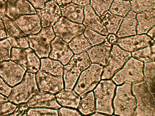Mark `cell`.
<instances>
[{
	"label": "cell",
	"mask_w": 155,
	"mask_h": 116,
	"mask_svg": "<svg viewBox=\"0 0 155 116\" xmlns=\"http://www.w3.org/2000/svg\"><path fill=\"white\" fill-rule=\"evenodd\" d=\"M38 91L35 74L27 72L21 82L12 88L8 100L16 104L25 103Z\"/></svg>",
	"instance_id": "6da1fadb"
},
{
	"label": "cell",
	"mask_w": 155,
	"mask_h": 116,
	"mask_svg": "<svg viewBox=\"0 0 155 116\" xmlns=\"http://www.w3.org/2000/svg\"><path fill=\"white\" fill-rule=\"evenodd\" d=\"M69 62L64 67V78L65 88L72 89L80 73L91 65V62L86 52L73 56Z\"/></svg>",
	"instance_id": "7a4b0ae2"
},
{
	"label": "cell",
	"mask_w": 155,
	"mask_h": 116,
	"mask_svg": "<svg viewBox=\"0 0 155 116\" xmlns=\"http://www.w3.org/2000/svg\"><path fill=\"white\" fill-rule=\"evenodd\" d=\"M136 100L131 93V85L125 83L117 87L114 100L115 114L121 116L134 115Z\"/></svg>",
	"instance_id": "3957f363"
},
{
	"label": "cell",
	"mask_w": 155,
	"mask_h": 116,
	"mask_svg": "<svg viewBox=\"0 0 155 116\" xmlns=\"http://www.w3.org/2000/svg\"><path fill=\"white\" fill-rule=\"evenodd\" d=\"M132 91L137 102L133 115L155 116L154 100L144 82H141L133 85Z\"/></svg>",
	"instance_id": "277c9868"
},
{
	"label": "cell",
	"mask_w": 155,
	"mask_h": 116,
	"mask_svg": "<svg viewBox=\"0 0 155 116\" xmlns=\"http://www.w3.org/2000/svg\"><path fill=\"white\" fill-rule=\"evenodd\" d=\"M116 85L112 80H102L94 90L96 112L112 114V100Z\"/></svg>",
	"instance_id": "5b68a950"
},
{
	"label": "cell",
	"mask_w": 155,
	"mask_h": 116,
	"mask_svg": "<svg viewBox=\"0 0 155 116\" xmlns=\"http://www.w3.org/2000/svg\"><path fill=\"white\" fill-rule=\"evenodd\" d=\"M143 65L142 62L131 57L112 79L118 85L124 82L131 84L142 82Z\"/></svg>",
	"instance_id": "8992f818"
},
{
	"label": "cell",
	"mask_w": 155,
	"mask_h": 116,
	"mask_svg": "<svg viewBox=\"0 0 155 116\" xmlns=\"http://www.w3.org/2000/svg\"><path fill=\"white\" fill-rule=\"evenodd\" d=\"M55 36L51 27H43L38 34L28 36L29 47L39 58L47 57L50 52L51 43Z\"/></svg>",
	"instance_id": "52a82bcc"
},
{
	"label": "cell",
	"mask_w": 155,
	"mask_h": 116,
	"mask_svg": "<svg viewBox=\"0 0 155 116\" xmlns=\"http://www.w3.org/2000/svg\"><path fill=\"white\" fill-rule=\"evenodd\" d=\"M103 67L92 64L81 73L74 90L80 96L92 90L100 80Z\"/></svg>",
	"instance_id": "ba28073f"
},
{
	"label": "cell",
	"mask_w": 155,
	"mask_h": 116,
	"mask_svg": "<svg viewBox=\"0 0 155 116\" xmlns=\"http://www.w3.org/2000/svg\"><path fill=\"white\" fill-rule=\"evenodd\" d=\"M10 60L19 64L27 72L35 73L39 69V59L30 47L25 48L12 47Z\"/></svg>",
	"instance_id": "9c48e42d"
},
{
	"label": "cell",
	"mask_w": 155,
	"mask_h": 116,
	"mask_svg": "<svg viewBox=\"0 0 155 116\" xmlns=\"http://www.w3.org/2000/svg\"><path fill=\"white\" fill-rule=\"evenodd\" d=\"M130 53L114 45L107 62L104 68L102 79H109L119 70L131 56Z\"/></svg>",
	"instance_id": "30bf717a"
},
{
	"label": "cell",
	"mask_w": 155,
	"mask_h": 116,
	"mask_svg": "<svg viewBox=\"0 0 155 116\" xmlns=\"http://www.w3.org/2000/svg\"><path fill=\"white\" fill-rule=\"evenodd\" d=\"M85 27L83 24L74 22L61 17L53 26L54 34L67 43L84 32Z\"/></svg>",
	"instance_id": "8fae6325"
},
{
	"label": "cell",
	"mask_w": 155,
	"mask_h": 116,
	"mask_svg": "<svg viewBox=\"0 0 155 116\" xmlns=\"http://www.w3.org/2000/svg\"><path fill=\"white\" fill-rule=\"evenodd\" d=\"M2 20L5 28L6 39L12 47L18 48L29 47L28 36L21 30L14 21L6 16Z\"/></svg>",
	"instance_id": "7c38bea8"
},
{
	"label": "cell",
	"mask_w": 155,
	"mask_h": 116,
	"mask_svg": "<svg viewBox=\"0 0 155 116\" xmlns=\"http://www.w3.org/2000/svg\"><path fill=\"white\" fill-rule=\"evenodd\" d=\"M25 72L21 66L11 60L0 63V76L11 87L21 82Z\"/></svg>",
	"instance_id": "4fadbf2b"
},
{
	"label": "cell",
	"mask_w": 155,
	"mask_h": 116,
	"mask_svg": "<svg viewBox=\"0 0 155 116\" xmlns=\"http://www.w3.org/2000/svg\"><path fill=\"white\" fill-rule=\"evenodd\" d=\"M35 10L43 27L53 26L61 17L60 8L54 0L47 2L42 8Z\"/></svg>",
	"instance_id": "5bb4252c"
},
{
	"label": "cell",
	"mask_w": 155,
	"mask_h": 116,
	"mask_svg": "<svg viewBox=\"0 0 155 116\" xmlns=\"http://www.w3.org/2000/svg\"><path fill=\"white\" fill-rule=\"evenodd\" d=\"M36 77L37 84L41 91L54 94L63 88L61 77L54 76L41 70L37 72Z\"/></svg>",
	"instance_id": "9a60e30c"
},
{
	"label": "cell",
	"mask_w": 155,
	"mask_h": 116,
	"mask_svg": "<svg viewBox=\"0 0 155 116\" xmlns=\"http://www.w3.org/2000/svg\"><path fill=\"white\" fill-rule=\"evenodd\" d=\"M51 48L49 57L59 61L64 65L69 62L73 56L67 43L57 36L52 41Z\"/></svg>",
	"instance_id": "2e32d148"
},
{
	"label": "cell",
	"mask_w": 155,
	"mask_h": 116,
	"mask_svg": "<svg viewBox=\"0 0 155 116\" xmlns=\"http://www.w3.org/2000/svg\"><path fill=\"white\" fill-rule=\"evenodd\" d=\"M35 14V9L27 0H10L7 2L6 16L13 20L23 15Z\"/></svg>",
	"instance_id": "e0dca14e"
},
{
	"label": "cell",
	"mask_w": 155,
	"mask_h": 116,
	"mask_svg": "<svg viewBox=\"0 0 155 116\" xmlns=\"http://www.w3.org/2000/svg\"><path fill=\"white\" fill-rule=\"evenodd\" d=\"M14 21L21 30L28 36L38 34L41 29L40 20L36 14L23 15Z\"/></svg>",
	"instance_id": "ac0fdd59"
},
{
	"label": "cell",
	"mask_w": 155,
	"mask_h": 116,
	"mask_svg": "<svg viewBox=\"0 0 155 116\" xmlns=\"http://www.w3.org/2000/svg\"><path fill=\"white\" fill-rule=\"evenodd\" d=\"M154 42V40L145 34L137 35L118 39L116 42L123 49L130 52L136 51Z\"/></svg>",
	"instance_id": "d6986e66"
},
{
	"label": "cell",
	"mask_w": 155,
	"mask_h": 116,
	"mask_svg": "<svg viewBox=\"0 0 155 116\" xmlns=\"http://www.w3.org/2000/svg\"><path fill=\"white\" fill-rule=\"evenodd\" d=\"M84 25L87 28L107 36L108 33L99 16L96 14L90 5L84 7Z\"/></svg>",
	"instance_id": "ffe728a7"
},
{
	"label": "cell",
	"mask_w": 155,
	"mask_h": 116,
	"mask_svg": "<svg viewBox=\"0 0 155 116\" xmlns=\"http://www.w3.org/2000/svg\"><path fill=\"white\" fill-rule=\"evenodd\" d=\"M28 107H47L55 109L61 106L57 102L55 96L44 91L38 92L33 96L27 103Z\"/></svg>",
	"instance_id": "44dd1931"
},
{
	"label": "cell",
	"mask_w": 155,
	"mask_h": 116,
	"mask_svg": "<svg viewBox=\"0 0 155 116\" xmlns=\"http://www.w3.org/2000/svg\"><path fill=\"white\" fill-rule=\"evenodd\" d=\"M111 44L107 40L102 44L93 47L87 51L90 60L92 63L105 66L109 58Z\"/></svg>",
	"instance_id": "7402d4cb"
},
{
	"label": "cell",
	"mask_w": 155,
	"mask_h": 116,
	"mask_svg": "<svg viewBox=\"0 0 155 116\" xmlns=\"http://www.w3.org/2000/svg\"><path fill=\"white\" fill-rule=\"evenodd\" d=\"M63 17L72 22L81 24L84 18V7L71 2L60 7Z\"/></svg>",
	"instance_id": "603a6c76"
},
{
	"label": "cell",
	"mask_w": 155,
	"mask_h": 116,
	"mask_svg": "<svg viewBox=\"0 0 155 116\" xmlns=\"http://www.w3.org/2000/svg\"><path fill=\"white\" fill-rule=\"evenodd\" d=\"M137 14L130 11L125 16L117 33L119 37H121L136 34L137 21Z\"/></svg>",
	"instance_id": "cb8c5ba5"
},
{
	"label": "cell",
	"mask_w": 155,
	"mask_h": 116,
	"mask_svg": "<svg viewBox=\"0 0 155 116\" xmlns=\"http://www.w3.org/2000/svg\"><path fill=\"white\" fill-rule=\"evenodd\" d=\"M155 10L144 11L137 15V32L138 34L147 33L155 24Z\"/></svg>",
	"instance_id": "d4e9b609"
},
{
	"label": "cell",
	"mask_w": 155,
	"mask_h": 116,
	"mask_svg": "<svg viewBox=\"0 0 155 116\" xmlns=\"http://www.w3.org/2000/svg\"><path fill=\"white\" fill-rule=\"evenodd\" d=\"M59 103L63 106L77 108L80 100V97L71 89L61 90L56 95Z\"/></svg>",
	"instance_id": "484cf974"
},
{
	"label": "cell",
	"mask_w": 155,
	"mask_h": 116,
	"mask_svg": "<svg viewBox=\"0 0 155 116\" xmlns=\"http://www.w3.org/2000/svg\"><path fill=\"white\" fill-rule=\"evenodd\" d=\"M41 61V71L52 76L62 77L63 66L60 62L48 58H42Z\"/></svg>",
	"instance_id": "4316f807"
},
{
	"label": "cell",
	"mask_w": 155,
	"mask_h": 116,
	"mask_svg": "<svg viewBox=\"0 0 155 116\" xmlns=\"http://www.w3.org/2000/svg\"><path fill=\"white\" fill-rule=\"evenodd\" d=\"M108 33L116 34L123 18L114 14L109 11L105 12L101 17Z\"/></svg>",
	"instance_id": "83f0119b"
},
{
	"label": "cell",
	"mask_w": 155,
	"mask_h": 116,
	"mask_svg": "<svg viewBox=\"0 0 155 116\" xmlns=\"http://www.w3.org/2000/svg\"><path fill=\"white\" fill-rule=\"evenodd\" d=\"M144 81L149 92L154 94L155 92V63L154 61L145 63L143 69Z\"/></svg>",
	"instance_id": "f1b7e54d"
},
{
	"label": "cell",
	"mask_w": 155,
	"mask_h": 116,
	"mask_svg": "<svg viewBox=\"0 0 155 116\" xmlns=\"http://www.w3.org/2000/svg\"><path fill=\"white\" fill-rule=\"evenodd\" d=\"M68 46L74 53L78 54L87 50L92 45L82 34L72 39L69 42Z\"/></svg>",
	"instance_id": "f546056e"
},
{
	"label": "cell",
	"mask_w": 155,
	"mask_h": 116,
	"mask_svg": "<svg viewBox=\"0 0 155 116\" xmlns=\"http://www.w3.org/2000/svg\"><path fill=\"white\" fill-rule=\"evenodd\" d=\"M78 108L83 114L87 115L92 114L95 111V100L93 92L81 96Z\"/></svg>",
	"instance_id": "4dcf8cb0"
},
{
	"label": "cell",
	"mask_w": 155,
	"mask_h": 116,
	"mask_svg": "<svg viewBox=\"0 0 155 116\" xmlns=\"http://www.w3.org/2000/svg\"><path fill=\"white\" fill-rule=\"evenodd\" d=\"M144 48L133 52L132 53L133 57L145 63L154 61V43Z\"/></svg>",
	"instance_id": "1f68e13d"
},
{
	"label": "cell",
	"mask_w": 155,
	"mask_h": 116,
	"mask_svg": "<svg viewBox=\"0 0 155 116\" xmlns=\"http://www.w3.org/2000/svg\"><path fill=\"white\" fill-rule=\"evenodd\" d=\"M109 8V11L115 15L124 17L131 9L130 2L122 0H114Z\"/></svg>",
	"instance_id": "d6a6232c"
},
{
	"label": "cell",
	"mask_w": 155,
	"mask_h": 116,
	"mask_svg": "<svg viewBox=\"0 0 155 116\" xmlns=\"http://www.w3.org/2000/svg\"><path fill=\"white\" fill-rule=\"evenodd\" d=\"M130 2L132 11L135 13L151 11L155 9V0H132Z\"/></svg>",
	"instance_id": "836d02e7"
},
{
	"label": "cell",
	"mask_w": 155,
	"mask_h": 116,
	"mask_svg": "<svg viewBox=\"0 0 155 116\" xmlns=\"http://www.w3.org/2000/svg\"><path fill=\"white\" fill-rule=\"evenodd\" d=\"M114 0H90V5L98 16L109 9Z\"/></svg>",
	"instance_id": "e575fe53"
},
{
	"label": "cell",
	"mask_w": 155,
	"mask_h": 116,
	"mask_svg": "<svg viewBox=\"0 0 155 116\" xmlns=\"http://www.w3.org/2000/svg\"><path fill=\"white\" fill-rule=\"evenodd\" d=\"M84 35L92 46L102 43L107 37L106 36H103L87 28L84 31Z\"/></svg>",
	"instance_id": "d590c367"
},
{
	"label": "cell",
	"mask_w": 155,
	"mask_h": 116,
	"mask_svg": "<svg viewBox=\"0 0 155 116\" xmlns=\"http://www.w3.org/2000/svg\"><path fill=\"white\" fill-rule=\"evenodd\" d=\"M12 47L6 38L0 40V63L10 60Z\"/></svg>",
	"instance_id": "8d00e7d4"
},
{
	"label": "cell",
	"mask_w": 155,
	"mask_h": 116,
	"mask_svg": "<svg viewBox=\"0 0 155 116\" xmlns=\"http://www.w3.org/2000/svg\"><path fill=\"white\" fill-rule=\"evenodd\" d=\"M28 116H55L58 115V111L46 108H31L27 112Z\"/></svg>",
	"instance_id": "74e56055"
},
{
	"label": "cell",
	"mask_w": 155,
	"mask_h": 116,
	"mask_svg": "<svg viewBox=\"0 0 155 116\" xmlns=\"http://www.w3.org/2000/svg\"><path fill=\"white\" fill-rule=\"evenodd\" d=\"M17 106L10 102L0 104V115H8L12 114Z\"/></svg>",
	"instance_id": "f35d334b"
},
{
	"label": "cell",
	"mask_w": 155,
	"mask_h": 116,
	"mask_svg": "<svg viewBox=\"0 0 155 116\" xmlns=\"http://www.w3.org/2000/svg\"><path fill=\"white\" fill-rule=\"evenodd\" d=\"M28 107L27 104L23 103L20 104L13 111L10 115L21 116L25 115V114L27 111Z\"/></svg>",
	"instance_id": "ab89813d"
},
{
	"label": "cell",
	"mask_w": 155,
	"mask_h": 116,
	"mask_svg": "<svg viewBox=\"0 0 155 116\" xmlns=\"http://www.w3.org/2000/svg\"><path fill=\"white\" fill-rule=\"evenodd\" d=\"M12 91V88L5 82L0 76V93L8 97Z\"/></svg>",
	"instance_id": "60d3db41"
},
{
	"label": "cell",
	"mask_w": 155,
	"mask_h": 116,
	"mask_svg": "<svg viewBox=\"0 0 155 116\" xmlns=\"http://www.w3.org/2000/svg\"><path fill=\"white\" fill-rule=\"evenodd\" d=\"M60 116H80L81 114L77 111L73 109L62 108L58 111Z\"/></svg>",
	"instance_id": "b9f144b4"
},
{
	"label": "cell",
	"mask_w": 155,
	"mask_h": 116,
	"mask_svg": "<svg viewBox=\"0 0 155 116\" xmlns=\"http://www.w3.org/2000/svg\"><path fill=\"white\" fill-rule=\"evenodd\" d=\"M35 9L42 8L45 4L51 0H27Z\"/></svg>",
	"instance_id": "7bdbcfd3"
},
{
	"label": "cell",
	"mask_w": 155,
	"mask_h": 116,
	"mask_svg": "<svg viewBox=\"0 0 155 116\" xmlns=\"http://www.w3.org/2000/svg\"><path fill=\"white\" fill-rule=\"evenodd\" d=\"M6 11L7 3L3 0H0V19L6 16Z\"/></svg>",
	"instance_id": "ee69618b"
},
{
	"label": "cell",
	"mask_w": 155,
	"mask_h": 116,
	"mask_svg": "<svg viewBox=\"0 0 155 116\" xmlns=\"http://www.w3.org/2000/svg\"><path fill=\"white\" fill-rule=\"evenodd\" d=\"M7 37V34L5 27L2 19H0V40Z\"/></svg>",
	"instance_id": "f6af8a7d"
},
{
	"label": "cell",
	"mask_w": 155,
	"mask_h": 116,
	"mask_svg": "<svg viewBox=\"0 0 155 116\" xmlns=\"http://www.w3.org/2000/svg\"><path fill=\"white\" fill-rule=\"evenodd\" d=\"M71 2L75 4L85 6L89 5L90 0H70Z\"/></svg>",
	"instance_id": "bcb514c9"
},
{
	"label": "cell",
	"mask_w": 155,
	"mask_h": 116,
	"mask_svg": "<svg viewBox=\"0 0 155 116\" xmlns=\"http://www.w3.org/2000/svg\"><path fill=\"white\" fill-rule=\"evenodd\" d=\"M107 39L108 42L111 44H114L116 43L117 40V36L113 34H109Z\"/></svg>",
	"instance_id": "7dc6e473"
},
{
	"label": "cell",
	"mask_w": 155,
	"mask_h": 116,
	"mask_svg": "<svg viewBox=\"0 0 155 116\" xmlns=\"http://www.w3.org/2000/svg\"><path fill=\"white\" fill-rule=\"evenodd\" d=\"M59 6H61L71 2L70 0H54Z\"/></svg>",
	"instance_id": "c3c4849f"
},
{
	"label": "cell",
	"mask_w": 155,
	"mask_h": 116,
	"mask_svg": "<svg viewBox=\"0 0 155 116\" xmlns=\"http://www.w3.org/2000/svg\"><path fill=\"white\" fill-rule=\"evenodd\" d=\"M147 34L154 40H155V27L153 26L147 33Z\"/></svg>",
	"instance_id": "681fc988"
},
{
	"label": "cell",
	"mask_w": 155,
	"mask_h": 116,
	"mask_svg": "<svg viewBox=\"0 0 155 116\" xmlns=\"http://www.w3.org/2000/svg\"><path fill=\"white\" fill-rule=\"evenodd\" d=\"M8 101L7 98L0 94V104L6 102Z\"/></svg>",
	"instance_id": "f907efd6"
},
{
	"label": "cell",
	"mask_w": 155,
	"mask_h": 116,
	"mask_svg": "<svg viewBox=\"0 0 155 116\" xmlns=\"http://www.w3.org/2000/svg\"><path fill=\"white\" fill-rule=\"evenodd\" d=\"M93 116H104L105 115L104 114H103L98 113V112H97L94 114L92 115Z\"/></svg>",
	"instance_id": "816d5d0a"
},
{
	"label": "cell",
	"mask_w": 155,
	"mask_h": 116,
	"mask_svg": "<svg viewBox=\"0 0 155 116\" xmlns=\"http://www.w3.org/2000/svg\"><path fill=\"white\" fill-rule=\"evenodd\" d=\"M3 0L7 3L10 0Z\"/></svg>",
	"instance_id": "f5cc1de1"
},
{
	"label": "cell",
	"mask_w": 155,
	"mask_h": 116,
	"mask_svg": "<svg viewBox=\"0 0 155 116\" xmlns=\"http://www.w3.org/2000/svg\"><path fill=\"white\" fill-rule=\"evenodd\" d=\"M126 0V1H130V0Z\"/></svg>",
	"instance_id": "db71d44e"
}]
</instances>
